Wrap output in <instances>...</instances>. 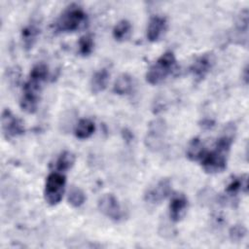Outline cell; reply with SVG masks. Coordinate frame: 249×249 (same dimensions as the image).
Here are the masks:
<instances>
[{"instance_id":"cell-26","label":"cell","mask_w":249,"mask_h":249,"mask_svg":"<svg viewBox=\"0 0 249 249\" xmlns=\"http://www.w3.org/2000/svg\"><path fill=\"white\" fill-rule=\"evenodd\" d=\"M243 76H244V81H245V83L247 84V83H248V67H247V65H246L245 68H244V74H243Z\"/></svg>"},{"instance_id":"cell-18","label":"cell","mask_w":249,"mask_h":249,"mask_svg":"<svg viewBox=\"0 0 249 249\" xmlns=\"http://www.w3.org/2000/svg\"><path fill=\"white\" fill-rule=\"evenodd\" d=\"M205 152L206 151L204 149V146H203L201 140L198 137H195L190 141V143L187 147L186 155L190 160L197 161L202 159Z\"/></svg>"},{"instance_id":"cell-6","label":"cell","mask_w":249,"mask_h":249,"mask_svg":"<svg viewBox=\"0 0 249 249\" xmlns=\"http://www.w3.org/2000/svg\"><path fill=\"white\" fill-rule=\"evenodd\" d=\"M166 132V124L161 119H156L149 124V129L145 136L146 147L153 151L158 152L163 146L164 135Z\"/></svg>"},{"instance_id":"cell-12","label":"cell","mask_w":249,"mask_h":249,"mask_svg":"<svg viewBox=\"0 0 249 249\" xmlns=\"http://www.w3.org/2000/svg\"><path fill=\"white\" fill-rule=\"evenodd\" d=\"M188 199L183 194H175L172 196L169 203V217L173 222H179L187 211Z\"/></svg>"},{"instance_id":"cell-2","label":"cell","mask_w":249,"mask_h":249,"mask_svg":"<svg viewBox=\"0 0 249 249\" xmlns=\"http://www.w3.org/2000/svg\"><path fill=\"white\" fill-rule=\"evenodd\" d=\"M233 126L228 125L225 133L216 141L214 149L210 152H205L200 162L206 173L214 174L226 169L229 152L233 140Z\"/></svg>"},{"instance_id":"cell-13","label":"cell","mask_w":249,"mask_h":249,"mask_svg":"<svg viewBox=\"0 0 249 249\" xmlns=\"http://www.w3.org/2000/svg\"><path fill=\"white\" fill-rule=\"evenodd\" d=\"M247 34H248V10L245 9L238 16L231 38L237 44L246 45Z\"/></svg>"},{"instance_id":"cell-7","label":"cell","mask_w":249,"mask_h":249,"mask_svg":"<svg viewBox=\"0 0 249 249\" xmlns=\"http://www.w3.org/2000/svg\"><path fill=\"white\" fill-rule=\"evenodd\" d=\"M1 127L4 137L7 140L13 139L24 133L22 122L15 116L11 110L4 109L1 116Z\"/></svg>"},{"instance_id":"cell-24","label":"cell","mask_w":249,"mask_h":249,"mask_svg":"<svg viewBox=\"0 0 249 249\" xmlns=\"http://www.w3.org/2000/svg\"><path fill=\"white\" fill-rule=\"evenodd\" d=\"M230 237L232 241H239L246 234V229L242 225H234L231 228L229 231Z\"/></svg>"},{"instance_id":"cell-20","label":"cell","mask_w":249,"mask_h":249,"mask_svg":"<svg viewBox=\"0 0 249 249\" xmlns=\"http://www.w3.org/2000/svg\"><path fill=\"white\" fill-rule=\"evenodd\" d=\"M131 31V24L126 19L120 20L113 28V37L116 41H124Z\"/></svg>"},{"instance_id":"cell-17","label":"cell","mask_w":249,"mask_h":249,"mask_svg":"<svg viewBox=\"0 0 249 249\" xmlns=\"http://www.w3.org/2000/svg\"><path fill=\"white\" fill-rule=\"evenodd\" d=\"M133 88V81L130 75L128 74H122L120 75L113 86V91L119 95L128 94L132 91Z\"/></svg>"},{"instance_id":"cell-22","label":"cell","mask_w":249,"mask_h":249,"mask_svg":"<svg viewBox=\"0 0 249 249\" xmlns=\"http://www.w3.org/2000/svg\"><path fill=\"white\" fill-rule=\"evenodd\" d=\"M67 200L71 206L78 208L82 206L86 201V195L80 188L72 187L68 192Z\"/></svg>"},{"instance_id":"cell-4","label":"cell","mask_w":249,"mask_h":249,"mask_svg":"<svg viewBox=\"0 0 249 249\" xmlns=\"http://www.w3.org/2000/svg\"><path fill=\"white\" fill-rule=\"evenodd\" d=\"M176 66V58L172 52L163 53L157 61L151 65L146 73V81L150 85H158L171 74Z\"/></svg>"},{"instance_id":"cell-3","label":"cell","mask_w":249,"mask_h":249,"mask_svg":"<svg viewBox=\"0 0 249 249\" xmlns=\"http://www.w3.org/2000/svg\"><path fill=\"white\" fill-rule=\"evenodd\" d=\"M87 14L76 4L69 5L54 22L56 32H73L84 27L87 23Z\"/></svg>"},{"instance_id":"cell-25","label":"cell","mask_w":249,"mask_h":249,"mask_svg":"<svg viewBox=\"0 0 249 249\" xmlns=\"http://www.w3.org/2000/svg\"><path fill=\"white\" fill-rule=\"evenodd\" d=\"M201 124V127H203V128H205V129H210V128H212L213 126H214V121L213 120H211V119H204V120H202L201 121V123H200Z\"/></svg>"},{"instance_id":"cell-16","label":"cell","mask_w":249,"mask_h":249,"mask_svg":"<svg viewBox=\"0 0 249 249\" xmlns=\"http://www.w3.org/2000/svg\"><path fill=\"white\" fill-rule=\"evenodd\" d=\"M95 131V124L90 119H81L76 124L74 133L78 139L89 138Z\"/></svg>"},{"instance_id":"cell-9","label":"cell","mask_w":249,"mask_h":249,"mask_svg":"<svg viewBox=\"0 0 249 249\" xmlns=\"http://www.w3.org/2000/svg\"><path fill=\"white\" fill-rule=\"evenodd\" d=\"M171 193V182L167 178H162L153 186L149 187L144 194V199L151 204H159L163 201Z\"/></svg>"},{"instance_id":"cell-11","label":"cell","mask_w":249,"mask_h":249,"mask_svg":"<svg viewBox=\"0 0 249 249\" xmlns=\"http://www.w3.org/2000/svg\"><path fill=\"white\" fill-rule=\"evenodd\" d=\"M167 28V20L164 17L154 16L150 18L147 26L146 36L150 42L159 41Z\"/></svg>"},{"instance_id":"cell-23","label":"cell","mask_w":249,"mask_h":249,"mask_svg":"<svg viewBox=\"0 0 249 249\" xmlns=\"http://www.w3.org/2000/svg\"><path fill=\"white\" fill-rule=\"evenodd\" d=\"M78 47H79V53L82 56L89 55L92 53L93 47H94V41L92 36L90 34L82 36L78 42Z\"/></svg>"},{"instance_id":"cell-1","label":"cell","mask_w":249,"mask_h":249,"mask_svg":"<svg viewBox=\"0 0 249 249\" xmlns=\"http://www.w3.org/2000/svg\"><path fill=\"white\" fill-rule=\"evenodd\" d=\"M48 76L49 68L43 62L35 64L30 70L28 79L23 85L22 95L19 101L20 108L24 112L33 114L37 111L40 99L39 95Z\"/></svg>"},{"instance_id":"cell-10","label":"cell","mask_w":249,"mask_h":249,"mask_svg":"<svg viewBox=\"0 0 249 249\" xmlns=\"http://www.w3.org/2000/svg\"><path fill=\"white\" fill-rule=\"evenodd\" d=\"M214 63V56L211 53L198 56L191 65L190 71L196 81H201L209 73Z\"/></svg>"},{"instance_id":"cell-5","label":"cell","mask_w":249,"mask_h":249,"mask_svg":"<svg viewBox=\"0 0 249 249\" xmlns=\"http://www.w3.org/2000/svg\"><path fill=\"white\" fill-rule=\"evenodd\" d=\"M66 178L62 172L55 171L48 175L45 183L44 197L48 204L53 206L60 202L65 190Z\"/></svg>"},{"instance_id":"cell-19","label":"cell","mask_w":249,"mask_h":249,"mask_svg":"<svg viewBox=\"0 0 249 249\" xmlns=\"http://www.w3.org/2000/svg\"><path fill=\"white\" fill-rule=\"evenodd\" d=\"M247 176L242 175L239 177L233 178L227 186L226 188V193L230 196H235L238 194L240 191L247 193Z\"/></svg>"},{"instance_id":"cell-14","label":"cell","mask_w":249,"mask_h":249,"mask_svg":"<svg viewBox=\"0 0 249 249\" xmlns=\"http://www.w3.org/2000/svg\"><path fill=\"white\" fill-rule=\"evenodd\" d=\"M40 35V26L38 25L37 22H30L26 24L22 30H21V41L23 48L26 51H29L33 48L35 43L38 40V37Z\"/></svg>"},{"instance_id":"cell-8","label":"cell","mask_w":249,"mask_h":249,"mask_svg":"<svg viewBox=\"0 0 249 249\" xmlns=\"http://www.w3.org/2000/svg\"><path fill=\"white\" fill-rule=\"evenodd\" d=\"M99 211L107 218L119 222L124 217L123 208L118 199L112 194L103 195L97 202Z\"/></svg>"},{"instance_id":"cell-21","label":"cell","mask_w":249,"mask_h":249,"mask_svg":"<svg viewBox=\"0 0 249 249\" xmlns=\"http://www.w3.org/2000/svg\"><path fill=\"white\" fill-rule=\"evenodd\" d=\"M75 163V156L69 151L62 152L56 160L55 166L57 171L64 172L69 170Z\"/></svg>"},{"instance_id":"cell-15","label":"cell","mask_w":249,"mask_h":249,"mask_svg":"<svg viewBox=\"0 0 249 249\" xmlns=\"http://www.w3.org/2000/svg\"><path fill=\"white\" fill-rule=\"evenodd\" d=\"M110 73L106 68H102L97 70L90 79V91L94 94H97L101 91H103L108 85Z\"/></svg>"}]
</instances>
